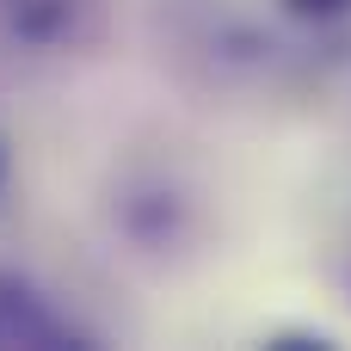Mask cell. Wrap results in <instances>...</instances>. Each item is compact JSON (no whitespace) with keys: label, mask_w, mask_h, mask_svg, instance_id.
I'll use <instances>...</instances> for the list:
<instances>
[{"label":"cell","mask_w":351,"mask_h":351,"mask_svg":"<svg viewBox=\"0 0 351 351\" xmlns=\"http://www.w3.org/2000/svg\"><path fill=\"white\" fill-rule=\"evenodd\" d=\"M0 346L56 351V346H93V333L74 327V315L49 290H37L19 271H0Z\"/></svg>","instance_id":"cell-1"},{"label":"cell","mask_w":351,"mask_h":351,"mask_svg":"<svg viewBox=\"0 0 351 351\" xmlns=\"http://www.w3.org/2000/svg\"><path fill=\"white\" fill-rule=\"evenodd\" d=\"M0 31L25 49H80L99 31V0H0Z\"/></svg>","instance_id":"cell-2"},{"label":"cell","mask_w":351,"mask_h":351,"mask_svg":"<svg viewBox=\"0 0 351 351\" xmlns=\"http://www.w3.org/2000/svg\"><path fill=\"white\" fill-rule=\"evenodd\" d=\"M290 19H302V25H333V19H346L351 0H278Z\"/></svg>","instance_id":"cell-3"},{"label":"cell","mask_w":351,"mask_h":351,"mask_svg":"<svg viewBox=\"0 0 351 351\" xmlns=\"http://www.w3.org/2000/svg\"><path fill=\"white\" fill-rule=\"evenodd\" d=\"M0 185H6V142H0Z\"/></svg>","instance_id":"cell-4"}]
</instances>
